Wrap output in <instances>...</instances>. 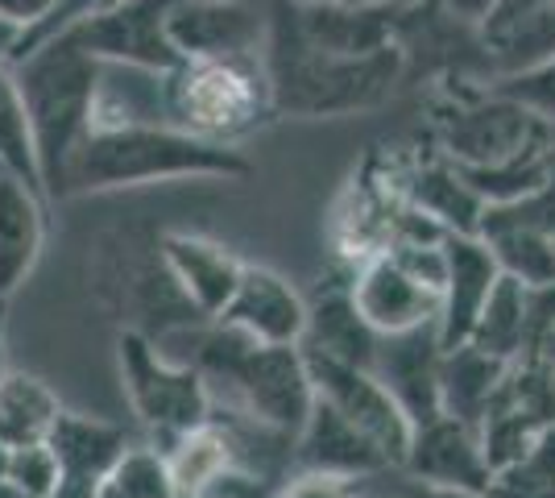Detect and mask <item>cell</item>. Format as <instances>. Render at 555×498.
I'll use <instances>...</instances> for the list:
<instances>
[{
	"instance_id": "cell-12",
	"label": "cell",
	"mask_w": 555,
	"mask_h": 498,
	"mask_svg": "<svg viewBox=\"0 0 555 498\" xmlns=\"http://www.w3.org/2000/svg\"><path fill=\"white\" fill-rule=\"evenodd\" d=\"M440 320L418 324L406 332H386L377 336V354H373V374L393 395V404L406 411V420L415 427L440 420Z\"/></svg>"
},
{
	"instance_id": "cell-11",
	"label": "cell",
	"mask_w": 555,
	"mask_h": 498,
	"mask_svg": "<svg viewBox=\"0 0 555 498\" xmlns=\"http://www.w3.org/2000/svg\"><path fill=\"white\" fill-rule=\"evenodd\" d=\"M170 42L179 59H266L270 13L257 0H175Z\"/></svg>"
},
{
	"instance_id": "cell-9",
	"label": "cell",
	"mask_w": 555,
	"mask_h": 498,
	"mask_svg": "<svg viewBox=\"0 0 555 498\" xmlns=\"http://www.w3.org/2000/svg\"><path fill=\"white\" fill-rule=\"evenodd\" d=\"M423 0L406 4H327V0H282L274 22L299 38L302 47L327 50V54H377V50L402 47V34L411 25Z\"/></svg>"
},
{
	"instance_id": "cell-1",
	"label": "cell",
	"mask_w": 555,
	"mask_h": 498,
	"mask_svg": "<svg viewBox=\"0 0 555 498\" xmlns=\"http://www.w3.org/2000/svg\"><path fill=\"white\" fill-rule=\"evenodd\" d=\"M100 72H104V63L63 29L13 59V75L25 95V108H29L34 142H38L47 195H63L70 158L92 133Z\"/></svg>"
},
{
	"instance_id": "cell-28",
	"label": "cell",
	"mask_w": 555,
	"mask_h": 498,
	"mask_svg": "<svg viewBox=\"0 0 555 498\" xmlns=\"http://www.w3.org/2000/svg\"><path fill=\"white\" fill-rule=\"evenodd\" d=\"M166 461H170L175 482H179V498H186V495L199 498L211 486V477L224 474L232 465V445L220 427L199 424V427H191V432H183L179 440H170Z\"/></svg>"
},
{
	"instance_id": "cell-40",
	"label": "cell",
	"mask_w": 555,
	"mask_h": 498,
	"mask_svg": "<svg viewBox=\"0 0 555 498\" xmlns=\"http://www.w3.org/2000/svg\"><path fill=\"white\" fill-rule=\"evenodd\" d=\"M100 482H104V477L63 474V482L50 490V498H100Z\"/></svg>"
},
{
	"instance_id": "cell-47",
	"label": "cell",
	"mask_w": 555,
	"mask_h": 498,
	"mask_svg": "<svg viewBox=\"0 0 555 498\" xmlns=\"http://www.w3.org/2000/svg\"><path fill=\"white\" fill-rule=\"evenodd\" d=\"M9 452H13V449H9V445H4V440H0V477L9 474Z\"/></svg>"
},
{
	"instance_id": "cell-50",
	"label": "cell",
	"mask_w": 555,
	"mask_h": 498,
	"mask_svg": "<svg viewBox=\"0 0 555 498\" xmlns=\"http://www.w3.org/2000/svg\"><path fill=\"white\" fill-rule=\"evenodd\" d=\"M357 498H361V495H357Z\"/></svg>"
},
{
	"instance_id": "cell-18",
	"label": "cell",
	"mask_w": 555,
	"mask_h": 498,
	"mask_svg": "<svg viewBox=\"0 0 555 498\" xmlns=\"http://www.w3.org/2000/svg\"><path fill=\"white\" fill-rule=\"evenodd\" d=\"M295 465L340 477H370L382 474V470H393L386 452L320 395H315V407H311L302 432L295 436Z\"/></svg>"
},
{
	"instance_id": "cell-4",
	"label": "cell",
	"mask_w": 555,
	"mask_h": 498,
	"mask_svg": "<svg viewBox=\"0 0 555 498\" xmlns=\"http://www.w3.org/2000/svg\"><path fill=\"white\" fill-rule=\"evenodd\" d=\"M274 88L266 59H186L163 72V120L208 142L232 145L270 120Z\"/></svg>"
},
{
	"instance_id": "cell-38",
	"label": "cell",
	"mask_w": 555,
	"mask_h": 498,
	"mask_svg": "<svg viewBox=\"0 0 555 498\" xmlns=\"http://www.w3.org/2000/svg\"><path fill=\"white\" fill-rule=\"evenodd\" d=\"M100 4H108V0H63V9H59V13H54V17H50V25H47V29H42V34H38V38H29V42H25V47H17V50H13V59H17V54H22V50H29V47H34V42H42V38H50V34H54V29H63V25H67V22H75V17H83V13H88V9H100ZM13 59H9V63H13Z\"/></svg>"
},
{
	"instance_id": "cell-2",
	"label": "cell",
	"mask_w": 555,
	"mask_h": 498,
	"mask_svg": "<svg viewBox=\"0 0 555 498\" xmlns=\"http://www.w3.org/2000/svg\"><path fill=\"white\" fill-rule=\"evenodd\" d=\"M245 170L249 163L232 145L208 142L183 129H163V125L92 129L70 158L63 195L163 183V179H236Z\"/></svg>"
},
{
	"instance_id": "cell-34",
	"label": "cell",
	"mask_w": 555,
	"mask_h": 498,
	"mask_svg": "<svg viewBox=\"0 0 555 498\" xmlns=\"http://www.w3.org/2000/svg\"><path fill=\"white\" fill-rule=\"evenodd\" d=\"M386 254H390L411 279H418L423 286H431V291L443 295V283H448V254H443V241H436V245H423V241H390Z\"/></svg>"
},
{
	"instance_id": "cell-45",
	"label": "cell",
	"mask_w": 555,
	"mask_h": 498,
	"mask_svg": "<svg viewBox=\"0 0 555 498\" xmlns=\"http://www.w3.org/2000/svg\"><path fill=\"white\" fill-rule=\"evenodd\" d=\"M100 498H129V495H125V490L116 486L113 477H104V482H100Z\"/></svg>"
},
{
	"instance_id": "cell-41",
	"label": "cell",
	"mask_w": 555,
	"mask_h": 498,
	"mask_svg": "<svg viewBox=\"0 0 555 498\" xmlns=\"http://www.w3.org/2000/svg\"><path fill=\"white\" fill-rule=\"evenodd\" d=\"M440 4L452 13V17H456V22L477 25L489 13V4H493V0H440Z\"/></svg>"
},
{
	"instance_id": "cell-32",
	"label": "cell",
	"mask_w": 555,
	"mask_h": 498,
	"mask_svg": "<svg viewBox=\"0 0 555 498\" xmlns=\"http://www.w3.org/2000/svg\"><path fill=\"white\" fill-rule=\"evenodd\" d=\"M489 229H534V233L555 238V170L527 195L509 204H489L481 216V233Z\"/></svg>"
},
{
	"instance_id": "cell-48",
	"label": "cell",
	"mask_w": 555,
	"mask_h": 498,
	"mask_svg": "<svg viewBox=\"0 0 555 498\" xmlns=\"http://www.w3.org/2000/svg\"><path fill=\"white\" fill-rule=\"evenodd\" d=\"M4 374H9V370H4V349H0V379H4Z\"/></svg>"
},
{
	"instance_id": "cell-29",
	"label": "cell",
	"mask_w": 555,
	"mask_h": 498,
	"mask_svg": "<svg viewBox=\"0 0 555 498\" xmlns=\"http://www.w3.org/2000/svg\"><path fill=\"white\" fill-rule=\"evenodd\" d=\"M498 258V270L527 286L555 283V238L534 229H489L481 233Z\"/></svg>"
},
{
	"instance_id": "cell-43",
	"label": "cell",
	"mask_w": 555,
	"mask_h": 498,
	"mask_svg": "<svg viewBox=\"0 0 555 498\" xmlns=\"http://www.w3.org/2000/svg\"><path fill=\"white\" fill-rule=\"evenodd\" d=\"M22 42V29L9 22H0V59H13V50Z\"/></svg>"
},
{
	"instance_id": "cell-3",
	"label": "cell",
	"mask_w": 555,
	"mask_h": 498,
	"mask_svg": "<svg viewBox=\"0 0 555 498\" xmlns=\"http://www.w3.org/2000/svg\"><path fill=\"white\" fill-rule=\"evenodd\" d=\"M402 47L377 50V54H327V50L302 47L291 38L270 13V88H274L278 113L295 117H345L382 104L402 75Z\"/></svg>"
},
{
	"instance_id": "cell-20",
	"label": "cell",
	"mask_w": 555,
	"mask_h": 498,
	"mask_svg": "<svg viewBox=\"0 0 555 498\" xmlns=\"http://www.w3.org/2000/svg\"><path fill=\"white\" fill-rule=\"evenodd\" d=\"M163 261L175 274V283L186 291V299L211 320L224 316V308L236 295V283H241V270H245L229 250H220L211 241L186 238V233H166Z\"/></svg>"
},
{
	"instance_id": "cell-14",
	"label": "cell",
	"mask_w": 555,
	"mask_h": 498,
	"mask_svg": "<svg viewBox=\"0 0 555 498\" xmlns=\"http://www.w3.org/2000/svg\"><path fill=\"white\" fill-rule=\"evenodd\" d=\"M352 304H357V311L365 316V324L373 332L386 336V332H406V329H418V324L440 320L443 295L431 291V286H423L418 279H411L382 250V254H373L357 270V279H352Z\"/></svg>"
},
{
	"instance_id": "cell-39",
	"label": "cell",
	"mask_w": 555,
	"mask_h": 498,
	"mask_svg": "<svg viewBox=\"0 0 555 498\" xmlns=\"http://www.w3.org/2000/svg\"><path fill=\"white\" fill-rule=\"evenodd\" d=\"M531 361H543V366H555V316L552 320H543L539 329L531 332V341H527V354Z\"/></svg>"
},
{
	"instance_id": "cell-6",
	"label": "cell",
	"mask_w": 555,
	"mask_h": 498,
	"mask_svg": "<svg viewBox=\"0 0 555 498\" xmlns=\"http://www.w3.org/2000/svg\"><path fill=\"white\" fill-rule=\"evenodd\" d=\"M116 354L129 404L154 432H163L166 440H179L191 427L208 424V386L199 370L166 361L141 332H120Z\"/></svg>"
},
{
	"instance_id": "cell-36",
	"label": "cell",
	"mask_w": 555,
	"mask_h": 498,
	"mask_svg": "<svg viewBox=\"0 0 555 498\" xmlns=\"http://www.w3.org/2000/svg\"><path fill=\"white\" fill-rule=\"evenodd\" d=\"M59 9H63V0H0V22L17 25L22 29L17 47H25L29 38H38L47 29Z\"/></svg>"
},
{
	"instance_id": "cell-24",
	"label": "cell",
	"mask_w": 555,
	"mask_h": 498,
	"mask_svg": "<svg viewBox=\"0 0 555 498\" xmlns=\"http://www.w3.org/2000/svg\"><path fill=\"white\" fill-rule=\"evenodd\" d=\"M47 445L59 457L63 474L108 477L129 449V436H125V427L108 424V420H92V416H79V411H59Z\"/></svg>"
},
{
	"instance_id": "cell-44",
	"label": "cell",
	"mask_w": 555,
	"mask_h": 498,
	"mask_svg": "<svg viewBox=\"0 0 555 498\" xmlns=\"http://www.w3.org/2000/svg\"><path fill=\"white\" fill-rule=\"evenodd\" d=\"M0 498H34L25 486H17L13 477H0Z\"/></svg>"
},
{
	"instance_id": "cell-7",
	"label": "cell",
	"mask_w": 555,
	"mask_h": 498,
	"mask_svg": "<svg viewBox=\"0 0 555 498\" xmlns=\"http://www.w3.org/2000/svg\"><path fill=\"white\" fill-rule=\"evenodd\" d=\"M547 142H555L552 120L539 117L522 100L498 92V88L473 104H461L452 117H443L440 129L443 158L464 166V170L502 166Z\"/></svg>"
},
{
	"instance_id": "cell-22",
	"label": "cell",
	"mask_w": 555,
	"mask_h": 498,
	"mask_svg": "<svg viewBox=\"0 0 555 498\" xmlns=\"http://www.w3.org/2000/svg\"><path fill=\"white\" fill-rule=\"evenodd\" d=\"M406 200L415 208H423L436 225H443L448 233H464V238L481 233V216L489 208L486 200L477 195V188L464 179L461 166L448 163V158L418 166L411 175V183H406Z\"/></svg>"
},
{
	"instance_id": "cell-49",
	"label": "cell",
	"mask_w": 555,
	"mask_h": 498,
	"mask_svg": "<svg viewBox=\"0 0 555 498\" xmlns=\"http://www.w3.org/2000/svg\"><path fill=\"white\" fill-rule=\"evenodd\" d=\"M402 498H406V495H402Z\"/></svg>"
},
{
	"instance_id": "cell-13",
	"label": "cell",
	"mask_w": 555,
	"mask_h": 498,
	"mask_svg": "<svg viewBox=\"0 0 555 498\" xmlns=\"http://www.w3.org/2000/svg\"><path fill=\"white\" fill-rule=\"evenodd\" d=\"M493 84L555 59V0H493L473 25Z\"/></svg>"
},
{
	"instance_id": "cell-23",
	"label": "cell",
	"mask_w": 555,
	"mask_h": 498,
	"mask_svg": "<svg viewBox=\"0 0 555 498\" xmlns=\"http://www.w3.org/2000/svg\"><path fill=\"white\" fill-rule=\"evenodd\" d=\"M509 361L502 357L481 354L477 345H456V349H443L440 361V407L443 416H456L464 424H481V416L489 411L498 386L506 379Z\"/></svg>"
},
{
	"instance_id": "cell-33",
	"label": "cell",
	"mask_w": 555,
	"mask_h": 498,
	"mask_svg": "<svg viewBox=\"0 0 555 498\" xmlns=\"http://www.w3.org/2000/svg\"><path fill=\"white\" fill-rule=\"evenodd\" d=\"M4 477H13L34 498H50V490L63 482V465H59L54 449L42 440V445H22V449L9 452V474Z\"/></svg>"
},
{
	"instance_id": "cell-17",
	"label": "cell",
	"mask_w": 555,
	"mask_h": 498,
	"mask_svg": "<svg viewBox=\"0 0 555 498\" xmlns=\"http://www.w3.org/2000/svg\"><path fill=\"white\" fill-rule=\"evenodd\" d=\"M443 254H448V283H443L440 308V345L456 349L473 336V324L486 308L489 291L502 279V270H498V258L481 233H473V238L448 233Z\"/></svg>"
},
{
	"instance_id": "cell-15",
	"label": "cell",
	"mask_w": 555,
	"mask_h": 498,
	"mask_svg": "<svg viewBox=\"0 0 555 498\" xmlns=\"http://www.w3.org/2000/svg\"><path fill=\"white\" fill-rule=\"evenodd\" d=\"M220 324L245 332L257 345H302L307 304L282 274L266 266H245Z\"/></svg>"
},
{
	"instance_id": "cell-42",
	"label": "cell",
	"mask_w": 555,
	"mask_h": 498,
	"mask_svg": "<svg viewBox=\"0 0 555 498\" xmlns=\"http://www.w3.org/2000/svg\"><path fill=\"white\" fill-rule=\"evenodd\" d=\"M406 498H489L486 490H464V486H427L415 482V490H406Z\"/></svg>"
},
{
	"instance_id": "cell-31",
	"label": "cell",
	"mask_w": 555,
	"mask_h": 498,
	"mask_svg": "<svg viewBox=\"0 0 555 498\" xmlns=\"http://www.w3.org/2000/svg\"><path fill=\"white\" fill-rule=\"evenodd\" d=\"M108 477H113L129 498H179L175 470H170L166 452H158V449H133V445H129Z\"/></svg>"
},
{
	"instance_id": "cell-16",
	"label": "cell",
	"mask_w": 555,
	"mask_h": 498,
	"mask_svg": "<svg viewBox=\"0 0 555 498\" xmlns=\"http://www.w3.org/2000/svg\"><path fill=\"white\" fill-rule=\"evenodd\" d=\"M402 470L427 486H464V490H486L493 477L481 449V432L456 416H440L415 427Z\"/></svg>"
},
{
	"instance_id": "cell-26",
	"label": "cell",
	"mask_w": 555,
	"mask_h": 498,
	"mask_svg": "<svg viewBox=\"0 0 555 498\" xmlns=\"http://www.w3.org/2000/svg\"><path fill=\"white\" fill-rule=\"evenodd\" d=\"M59 399L47 382L34 374H4L0 379V440L9 449L42 445L59 420Z\"/></svg>"
},
{
	"instance_id": "cell-10",
	"label": "cell",
	"mask_w": 555,
	"mask_h": 498,
	"mask_svg": "<svg viewBox=\"0 0 555 498\" xmlns=\"http://www.w3.org/2000/svg\"><path fill=\"white\" fill-rule=\"evenodd\" d=\"M307 357V374H311V386L315 395L327 399L345 420L361 427L377 449L386 452V461L402 470L406 452H411V436H415V424L406 420V411L393 404V395L382 386V379L373 370H361V366H348V361H336V357L311 354Z\"/></svg>"
},
{
	"instance_id": "cell-21",
	"label": "cell",
	"mask_w": 555,
	"mask_h": 498,
	"mask_svg": "<svg viewBox=\"0 0 555 498\" xmlns=\"http://www.w3.org/2000/svg\"><path fill=\"white\" fill-rule=\"evenodd\" d=\"M377 336L365 324V316L352 304V283L348 291H327L320 304L307 308V332H302V349L311 354L336 357L348 366L373 370V354H377Z\"/></svg>"
},
{
	"instance_id": "cell-25",
	"label": "cell",
	"mask_w": 555,
	"mask_h": 498,
	"mask_svg": "<svg viewBox=\"0 0 555 498\" xmlns=\"http://www.w3.org/2000/svg\"><path fill=\"white\" fill-rule=\"evenodd\" d=\"M527 304H531V286L502 274L473 324L468 345H477L489 357H502V361H518L527 349Z\"/></svg>"
},
{
	"instance_id": "cell-19",
	"label": "cell",
	"mask_w": 555,
	"mask_h": 498,
	"mask_svg": "<svg viewBox=\"0 0 555 498\" xmlns=\"http://www.w3.org/2000/svg\"><path fill=\"white\" fill-rule=\"evenodd\" d=\"M47 238V195L0 170V299L13 295L34 270Z\"/></svg>"
},
{
	"instance_id": "cell-46",
	"label": "cell",
	"mask_w": 555,
	"mask_h": 498,
	"mask_svg": "<svg viewBox=\"0 0 555 498\" xmlns=\"http://www.w3.org/2000/svg\"><path fill=\"white\" fill-rule=\"evenodd\" d=\"M302 4V0H295ZM327 4H406V0H327Z\"/></svg>"
},
{
	"instance_id": "cell-35",
	"label": "cell",
	"mask_w": 555,
	"mask_h": 498,
	"mask_svg": "<svg viewBox=\"0 0 555 498\" xmlns=\"http://www.w3.org/2000/svg\"><path fill=\"white\" fill-rule=\"evenodd\" d=\"M493 88L514 95V100H522L527 108H534L539 117H547L555 125V59L552 63H543V67H534V72H527V75L498 79Z\"/></svg>"
},
{
	"instance_id": "cell-30",
	"label": "cell",
	"mask_w": 555,
	"mask_h": 498,
	"mask_svg": "<svg viewBox=\"0 0 555 498\" xmlns=\"http://www.w3.org/2000/svg\"><path fill=\"white\" fill-rule=\"evenodd\" d=\"M489 498H555V427H547L534 449L489 477Z\"/></svg>"
},
{
	"instance_id": "cell-8",
	"label": "cell",
	"mask_w": 555,
	"mask_h": 498,
	"mask_svg": "<svg viewBox=\"0 0 555 498\" xmlns=\"http://www.w3.org/2000/svg\"><path fill=\"white\" fill-rule=\"evenodd\" d=\"M170 4L175 0H108V4L88 9L83 17L67 22L63 34H70L100 63L170 72L183 63L170 42Z\"/></svg>"
},
{
	"instance_id": "cell-37",
	"label": "cell",
	"mask_w": 555,
	"mask_h": 498,
	"mask_svg": "<svg viewBox=\"0 0 555 498\" xmlns=\"http://www.w3.org/2000/svg\"><path fill=\"white\" fill-rule=\"evenodd\" d=\"M357 477L340 474H315V470H299L295 482H286V490L278 498H357Z\"/></svg>"
},
{
	"instance_id": "cell-27",
	"label": "cell",
	"mask_w": 555,
	"mask_h": 498,
	"mask_svg": "<svg viewBox=\"0 0 555 498\" xmlns=\"http://www.w3.org/2000/svg\"><path fill=\"white\" fill-rule=\"evenodd\" d=\"M0 170L17 175L22 183L47 195L42 183V163H38V142H34V125H29V108L17 88L13 63L0 59Z\"/></svg>"
},
{
	"instance_id": "cell-5",
	"label": "cell",
	"mask_w": 555,
	"mask_h": 498,
	"mask_svg": "<svg viewBox=\"0 0 555 498\" xmlns=\"http://www.w3.org/2000/svg\"><path fill=\"white\" fill-rule=\"evenodd\" d=\"M199 374L229 386L236 404L278 436H299L315 407L302 345H257L220 324L199 349Z\"/></svg>"
}]
</instances>
